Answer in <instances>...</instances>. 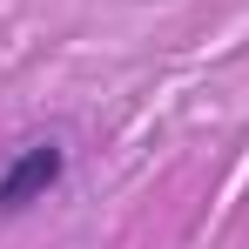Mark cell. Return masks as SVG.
Listing matches in <instances>:
<instances>
[{"instance_id":"cell-1","label":"cell","mask_w":249,"mask_h":249,"mask_svg":"<svg viewBox=\"0 0 249 249\" xmlns=\"http://www.w3.org/2000/svg\"><path fill=\"white\" fill-rule=\"evenodd\" d=\"M68 175V148L47 135V142H27L14 162L0 168V215H20V209L47 202V189Z\"/></svg>"}]
</instances>
